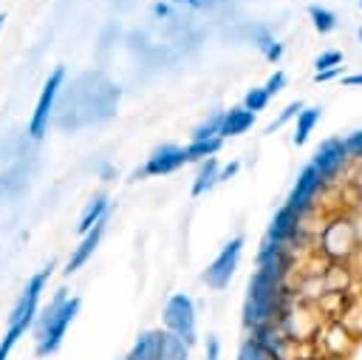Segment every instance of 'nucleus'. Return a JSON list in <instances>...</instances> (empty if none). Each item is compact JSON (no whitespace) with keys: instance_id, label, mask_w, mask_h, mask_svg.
<instances>
[{"instance_id":"c85d7f7f","label":"nucleus","mask_w":362,"mask_h":360,"mask_svg":"<svg viewBox=\"0 0 362 360\" xmlns=\"http://www.w3.org/2000/svg\"><path fill=\"white\" fill-rule=\"evenodd\" d=\"M339 68H342V65H334V68H328V71H317L314 79H317V82H328V79H334V77L339 74Z\"/></svg>"},{"instance_id":"c756f323","label":"nucleus","mask_w":362,"mask_h":360,"mask_svg":"<svg viewBox=\"0 0 362 360\" xmlns=\"http://www.w3.org/2000/svg\"><path fill=\"white\" fill-rule=\"evenodd\" d=\"M238 167H240L238 162H229V167H223V170H218V181H229V179H232V176L238 173Z\"/></svg>"},{"instance_id":"9d476101","label":"nucleus","mask_w":362,"mask_h":360,"mask_svg":"<svg viewBox=\"0 0 362 360\" xmlns=\"http://www.w3.org/2000/svg\"><path fill=\"white\" fill-rule=\"evenodd\" d=\"M356 247V230L348 218H337L322 230V249L334 258H342L348 252H354Z\"/></svg>"},{"instance_id":"7c9ffc66","label":"nucleus","mask_w":362,"mask_h":360,"mask_svg":"<svg viewBox=\"0 0 362 360\" xmlns=\"http://www.w3.org/2000/svg\"><path fill=\"white\" fill-rule=\"evenodd\" d=\"M342 85H345V88H362V71H359V74L345 77V79H342Z\"/></svg>"},{"instance_id":"423d86ee","label":"nucleus","mask_w":362,"mask_h":360,"mask_svg":"<svg viewBox=\"0 0 362 360\" xmlns=\"http://www.w3.org/2000/svg\"><path fill=\"white\" fill-rule=\"evenodd\" d=\"M187 164V150L181 145H158L141 170L133 173V179H144V176H167V173H175L178 167Z\"/></svg>"},{"instance_id":"6e6552de","label":"nucleus","mask_w":362,"mask_h":360,"mask_svg":"<svg viewBox=\"0 0 362 360\" xmlns=\"http://www.w3.org/2000/svg\"><path fill=\"white\" fill-rule=\"evenodd\" d=\"M322 179L317 176V170L311 167V164H305L303 170H300V176H297V184L291 187V193H288V207L291 210H297L300 215H305L314 204H317V196H320V190H322Z\"/></svg>"},{"instance_id":"aec40b11","label":"nucleus","mask_w":362,"mask_h":360,"mask_svg":"<svg viewBox=\"0 0 362 360\" xmlns=\"http://www.w3.org/2000/svg\"><path fill=\"white\" fill-rule=\"evenodd\" d=\"M221 116L223 113H212L209 119H204L201 125H195L192 128V142H198V139H212V136H218V130H221Z\"/></svg>"},{"instance_id":"20e7f679","label":"nucleus","mask_w":362,"mask_h":360,"mask_svg":"<svg viewBox=\"0 0 362 360\" xmlns=\"http://www.w3.org/2000/svg\"><path fill=\"white\" fill-rule=\"evenodd\" d=\"M62 85H65V68L57 65L48 74V79L42 82V91H40L37 105L31 111V119H28V136L31 139H42L48 133V128L54 122V108H57V96H59Z\"/></svg>"},{"instance_id":"dca6fc26","label":"nucleus","mask_w":362,"mask_h":360,"mask_svg":"<svg viewBox=\"0 0 362 360\" xmlns=\"http://www.w3.org/2000/svg\"><path fill=\"white\" fill-rule=\"evenodd\" d=\"M320 108H303L300 113H297V125H294V136H291V142L294 145H305V139H308V133L314 130V125L320 122Z\"/></svg>"},{"instance_id":"ddd939ff","label":"nucleus","mask_w":362,"mask_h":360,"mask_svg":"<svg viewBox=\"0 0 362 360\" xmlns=\"http://www.w3.org/2000/svg\"><path fill=\"white\" fill-rule=\"evenodd\" d=\"M252 125H255V113H252V111H246L243 105H240V108H229V111L221 116V130H218V136H221V139H226V136H240V133H246Z\"/></svg>"},{"instance_id":"f8f14e48","label":"nucleus","mask_w":362,"mask_h":360,"mask_svg":"<svg viewBox=\"0 0 362 360\" xmlns=\"http://www.w3.org/2000/svg\"><path fill=\"white\" fill-rule=\"evenodd\" d=\"M161 349H164V332L161 329L141 332L124 360H161Z\"/></svg>"},{"instance_id":"393cba45","label":"nucleus","mask_w":362,"mask_h":360,"mask_svg":"<svg viewBox=\"0 0 362 360\" xmlns=\"http://www.w3.org/2000/svg\"><path fill=\"white\" fill-rule=\"evenodd\" d=\"M342 145H345L348 159H362V130H354L351 136H345Z\"/></svg>"},{"instance_id":"a878e982","label":"nucleus","mask_w":362,"mask_h":360,"mask_svg":"<svg viewBox=\"0 0 362 360\" xmlns=\"http://www.w3.org/2000/svg\"><path fill=\"white\" fill-rule=\"evenodd\" d=\"M334 65H342V54L339 51H322L317 60H314V68L317 71H328Z\"/></svg>"},{"instance_id":"4be33fe9","label":"nucleus","mask_w":362,"mask_h":360,"mask_svg":"<svg viewBox=\"0 0 362 360\" xmlns=\"http://www.w3.org/2000/svg\"><path fill=\"white\" fill-rule=\"evenodd\" d=\"M266 105H269V96H266L263 88H249V91H246V96H243V108H246V111L257 113V111H263Z\"/></svg>"},{"instance_id":"b1692460","label":"nucleus","mask_w":362,"mask_h":360,"mask_svg":"<svg viewBox=\"0 0 362 360\" xmlns=\"http://www.w3.org/2000/svg\"><path fill=\"white\" fill-rule=\"evenodd\" d=\"M300 111H303V105H300V102H291V105H286V108L280 111V116H277V119H274V122L266 128V133H274V130H280V128H283L288 119H294Z\"/></svg>"},{"instance_id":"1a4fd4ad","label":"nucleus","mask_w":362,"mask_h":360,"mask_svg":"<svg viewBox=\"0 0 362 360\" xmlns=\"http://www.w3.org/2000/svg\"><path fill=\"white\" fill-rule=\"evenodd\" d=\"M300 227H303V215L297 210H291L288 204H283L274 218L269 221V230H266V241H274V244H283L291 249L294 238L300 235Z\"/></svg>"},{"instance_id":"9b49d317","label":"nucleus","mask_w":362,"mask_h":360,"mask_svg":"<svg viewBox=\"0 0 362 360\" xmlns=\"http://www.w3.org/2000/svg\"><path fill=\"white\" fill-rule=\"evenodd\" d=\"M105 230H107V215L102 218V221H96L85 235H82V241L71 249V255H68V261H65V275H74V272H79L88 261H90V255L96 252V247L102 244V235H105Z\"/></svg>"},{"instance_id":"7ed1b4c3","label":"nucleus","mask_w":362,"mask_h":360,"mask_svg":"<svg viewBox=\"0 0 362 360\" xmlns=\"http://www.w3.org/2000/svg\"><path fill=\"white\" fill-rule=\"evenodd\" d=\"M161 320H164V332L178 337L187 349L195 346L198 340V320H195V303L189 295L184 292H175L167 298L164 303V312H161Z\"/></svg>"},{"instance_id":"2eb2a0df","label":"nucleus","mask_w":362,"mask_h":360,"mask_svg":"<svg viewBox=\"0 0 362 360\" xmlns=\"http://www.w3.org/2000/svg\"><path fill=\"white\" fill-rule=\"evenodd\" d=\"M218 159L209 156L204 162H198V173H195V181H192V196H204L209 187L218 184Z\"/></svg>"},{"instance_id":"72a5a7b5","label":"nucleus","mask_w":362,"mask_h":360,"mask_svg":"<svg viewBox=\"0 0 362 360\" xmlns=\"http://www.w3.org/2000/svg\"><path fill=\"white\" fill-rule=\"evenodd\" d=\"M3 23H6V17H3V14H0V28H3Z\"/></svg>"},{"instance_id":"0eeeda50","label":"nucleus","mask_w":362,"mask_h":360,"mask_svg":"<svg viewBox=\"0 0 362 360\" xmlns=\"http://www.w3.org/2000/svg\"><path fill=\"white\" fill-rule=\"evenodd\" d=\"M348 164V153H345V145H342V139H325L320 147H317V153H314V159H311V167L317 170V176L322 179V181H334L339 173H342V167Z\"/></svg>"},{"instance_id":"f3484780","label":"nucleus","mask_w":362,"mask_h":360,"mask_svg":"<svg viewBox=\"0 0 362 360\" xmlns=\"http://www.w3.org/2000/svg\"><path fill=\"white\" fill-rule=\"evenodd\" d=\"M223 139L221 136H212V139H198V142H189L184 150H187V162H204L209 156H215L221 150Z\"/></svg>"},{"instance_id":"4468645a","label":"nucleus","mask_w":362,"mask_h":360,"mask_svg":"<svg viewBox=\"0 0 362 360\" xmlns=\"http://www.w3.org/2000/svg\"><path fill=\"white\" fill-rule=\"evenodd\" d=\"M107 213H110V198H107L105 193H96V196L85 204V210H82V215H79V224H76V232L85 235V232H88L96 221H102Z\"/></svg>"},{"instance_id":"a211bd4d","label":"nucleus","mask_w":362,"mask_h":360,"mask_svg":"<svg viewBox=\"0 0 362 360\" xmlns=\"http://www.w3.org/2000/svg\"><path fill=\"white\" fill-rule=\"evenodd\" d=\"M308 17H311V23H314V28H317L320 34H331V31L337 28V14H334L331 9H325V6L311 3V6H308Z\"/></svg>"},{"instance_id":"2f4dec72","label":"nucleus","mask_w":362,"mask_h":360,"mask_svg":"<svg viewBox=\"0 0 362 360\" xmlns=\"http://www.w3.org/2000/svg\"><path fill=\"white\" fill-rule=\"evenodd\" d=\"M153 11H156L158 17H167V14H170V6H164V3H156V6H153Z\"/></svg>"},{"instance_id":"f704fd0d","label":"nucleus","mask_w":362,"mask_h":360,"mask_svg":"<svg viewBox=\"0 0 362 360\" xmlns=\"http://www.w3.org/2000/svg\"><path fill=\"white\" fill-rule=\"evenodd\" d=\"M359 40H362V28H359Z\"/></svg>"},{"instance_id":"f257e3e1","label":"nucleus","mask_w":362,"mask_h":360,"mask_svg":"<svg viewBox=\"0 0 362 360\" xmlns=\"http://www.w3.org/2000/svg\"><path fill=\"white\" fill-rule=\"evenodd\" d=\"M79 306L82 300L76 295H68L65 289H57L51 295V300L45 306H40L34 323H31V334H34V354L37 357H48V354H57L65 334H68V326L76 320L79 315Z\"/></svg>"},{"instance_id":"cd10ccee","label":"nucleus","mask_w":362,"mask_h":360,"mask_svg":"<svg viewBox=\"0 0 362 360\" xmlns=\"http://www.w3.org/2000/svg\"><path fill=\"white\" fill-rule=\"evenodd\" d=\"M218 357H221V340H218V334H206L204 360H218Z\"/></svg>"},{"instance_id":"473e14b6","label":"nucleus","mask_w":362,"mask_h":360,"mask_svg":"<svg viewBox=\"0 0 362 360\" xmlns=\"http://www.w3.org/2000/svg\"><path fill=\"white\" fill-rule=\"evenodd\" d=\"M173 3H178V6H206V0H173Z\"/></svg>"},{"instance_id":"f03ea898","label":"nucleus","mask_w":362,"mask_h":360,"mask_svg":"<svg viewBox=\"0 0 362 360\" xmlns=\"http://www.w3.org/2000/svg\"><path fill=\"white\" fill-rule=\"evenodd\" d=\"M286 312V286L280 278L255 269L246 286V300H243V326L252 332L257 326H269Z\"/></svg>"},{"instance_id":"bb28decb","label":"nucleus","mask_w":362,"mask_h":360,"mask_svg":"<svg viewBox=\"0 0 362 360\" xmlns=\"http://www.w3.org/2000/svg\"><path fill=\"white\" fill-rule=\"evenodd\" d=\"M283 88H286V74H283V71H274V74L266 79V85H263V91H266L269 99H272L277 91H283Z\"/></svg>"},{"instance_id":"412c9836","label":"nucleus","mask_w":362,"mask_h":360,"mask_svg":"<svg viewBox=\"0 0 362 360\" xmlns=\"http://www.w3.org/2000/svg\"><path fill=\"white\" fill-rule=\"evenodd\" d=\"M260 51H263V57L266 60H272V62H277L280 60V54H283V45L277 43V40H272V34L269 31H260V37H257V43H255Z\"/></svg>"},{"instance_id":"6ab92c4d","label":"nucleus","mask_w":362,"mask_h":360,"mask_svg":"<svg viewBox=\"0 0 362 360\" xmlns=\"http://www.w3.org/2000/svg\"><path fill=\"white\" fill-rule=\"evenodd\" d=\"M161 360H189V349L178 340V337H173V334H167L164 332V349H161Z\"/></svg>"},{"instance_id":"39448f33","label":"nucleus","mask_w":362,"mask_h":360,"mask_svg":"<svg viewBox=\"0 0 362 360\" xmlns=\"http://www.w3.org/2000/svg\"><path fill=\"white\" fill-rule=\"evenodd\" d=\"M240 252H243V235L229 238V241L221 247V252L212 258V264L204 269L201 281H204L209 289H218V292H221V289H226V286H229V281H232V275H235V269H238Z\"/></svg>"},{"instance_id":"c9c22d12","label":"nucleus","mask_w":362,"mask_h":360,"mask_svg":"<svg viewBox=\"0 0 362 360\" xmlns=\"http://www.w3.org/2000/svg\"><path fill=\"white\" fill-rule=\"evenodd\" d=\"M359 6H362V0H359Z\"/></svg>"},{"instance_id":"5701e85b","label":"nucleus","mask_w":362,"mask_h":360,"mask_svg":"<svg viewBox=\"0 0 362 360\" xmlns=\"http://www.w3.org/2000/svg\"><path fill=\"white\" fill-rule=\"evenodd\" d=\"M235 360H272V357H269V354H266V351H263V349L249 337V340H243V343H240V349H238V357H235Z\"/></svg>"}]
</instances>
